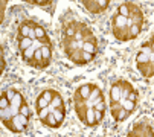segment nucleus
Instances as JSON below:
<instances>
[{
	"instance_id": "nucleus-1",
	"label": "nucleus",
	"mask_w": 154,
	"mask_h": 137,
	"mask_svg": "<svg viewBox=\"0 0 154 137\" xmlns=\"http://www.w3.org/2000/svg\"><path fill=\"white\" fill-rule=\"evenodd\" d=\"M121 96H122V88H121V81L115 82L110 88V102H121Z\"/></svg>"
},
{
	"instance_id": "nucleus-2",
	"label": "nucleus",
	"mask_w": 154,
	"mask_h": 137,
	"mask_svg": "<svg viewBox=\"0 0 154 137\" xmlns=\"http://www.w3.org/2000/svg\"><path fill=\"white\" fill-rule=\"evenodd\" d=\"M112 26H113V29L125 28V26H128V18L122 17V15L116 11V12L113 14V17H112Z\"/></svg>"
},
{
	"instance_id": "nucleus-3",
	"label": "nucleus",
	"mask_w": 154,
	"mask_h": 137,
	"mask_svg": "<svg viewBox=\"0 0 154 137\" xmlns=\"http://www.w3.org/2000/svg\"><path fill=\"white\" fill-rule=\"evenodd\" d=\"M113 35L116 37L118 41H127V40H130V26L113 29Z\"/></svg>"
},
{
	"instance_id": "nucleus-4",
	"label": "nucleus",
	"mask_w": 154,
	"mask_h": 137,
	"mask_svg": "<svg viewBox=\"0 0 154 137\" xmlns=\"http://www.w3.org/2000/svg\"><path fill=\"white\" fill-rule=\"evenodd\" d=\"M92 88H93V85L92 84H85V85H81L78 90H76V95H79L84 101H89V98H90V93H92Z\"/></svg>"
},
{
	"instance_id": "nucleus-5",
	"label": "nucleus",
	"mask_w": 154,
	"mask_h": 137,
	"mask_svg": "<svg viewBox=\"0 0 154 137\" xmlns=\"http://www.w3.org/2000/svg\"><path fill=\"white\" fill-rule=\"evenodd\" d=\"M12 122H14V123L18 126V129H20V131H23V129L28 126L29 117L23 116V114H17V116H14V117H12Z\"/></svg>"
},
{
	"instance_id": "nucleus-6",
	"label": "nucleus",
	"mask_w": 154,
	"mask_h": 137,
	"mask_svg": "<svg viewBox=\"0 0 154 137\" xmlns=\"http://www.w3.org/2000/svg\"><path fill=\"white\" fill-rule=\"evenodd\" d=\"M81 3L84 5V8H85L87 11H90V12H93V14L101 12L99 5H98V0H82Z\"/></svg>"
},
{
	"instance_id": "nucleus-7",
	"label": "nucleus",
	"mask_w": 154,
	"mask_h": 137,
	"mask_svg": "<svg viewBox=\"0 0 154 137\" xmlns=\"http://www.w3.org/2000/svg\"><path fill=\"white\" fill-rule=\"evenodd\" d=\"M137 68L142 72L143 76H152L154 75V62H146V64H137Z\"/></svg>"
},
{
	"instance_id": "nucleus-8",
	"label": "nucleus",
	"mask_w": 154,
	"mask_h": 137,
	"mask_svg": "<svg viewBox=\"0 0 154 137\" xmlns=\"http://www.w3.org/2000/svg\"><path fill=\"white\" fill-rule=\"evenodd\" d=\"M32 43H34V40H31V38H20L18 37V50H20V53H23L25 50L32 47Z\"/></svg>"
},
{
	"instance_id": "nucleus-9",
	"label": "nucleus",
	"mask_w": 154,
	"mask_h": 137,
	"mask_svg": "<svg viewBox=\"0 0 154 137\" xmlns=\"http://www.w3.org/2000/svg\"><path fill=\"white\" fill-rule=\"evenodd\" d=\"M87 126H96L98 122H96V117H95V111L93 108H89L85 113V122H84Z\"/></svg>"
},
{
	"instance_id": "nucleus-10",
	"label": "nucleus",
	"mask_w": 154,
	"mask_h": 137,
	"mask_svg": "<svg viewBox=\"0 0 154 137\" xmlns=\"http://www.w3.org/2000/svg\"><path fill=\"white\" fill-rule=\"evenodd\" d=\"M75 110H76V116H78V119H79L81 122H85V113H87V110H89V108L85 107V102H82L81 105L76 102Z\"/></svg>"
},
{
	"instance_id": "nucleus-11",
	"label": "nucleus",
	"mask_w": 154,
	"mask_h": 137,
	"mask_svg": "<svg viewBox=\"0 0 154 137\" xmlns=\"http://www.w3.org/2000/svg\"><path fill=\"white\" fill-rule=\"evenodd\" d=\"M70 59H72L76 65H84V64H85V61H84V58H82V49L75 50V52L70 55Z\"/></svg>"
},
{
	"instance_id": "nucleus-12",
	"label": "nucleus",
	"mask_w": 154,
	"mask_h": 137,
	"mask_svg": "<svg viewBox=\"0 0 154 137\" xmlns=\"http://www.w3.org/2000/svg\"><path fill=\"white\" fill-rule=\"evenodd\" d=\"M121 88H122V96H121V99H127L128 95L134 90L133 87H131V84L127 82V81H121Z\"/></svg>"
},
{
	"instance_id": "nucleus-13",
	"label": "nucleus",
	"mask_w": 154,
	"mask_h": 137,
	"mask_svg": "<svg viewBox=\"0 0 154 137\" xmlns=\"http://www.w3.org/2000/svg\"><path fill=\"white\" fill-rule=\"evenodd\" d=\"M82 50L84 52H89L92 55H96V41H85L82 43Z\"/></svg>"
},
{
	"instance_id": "nucleus-14",
	"label": "nucleus",
	"mask_w": 154,
	"mask_h": 137,
	"mask_svg": "<svg viewBox=\"0 0 154 137\" xmlns=\"http://www.w3.org/2000/svg\"><path fill=\"white\" fill-rule=\"evenodd\" d=\"M51 107V104L48 102V99L45 98V95H40L38 98H37V111L38 110H43V108H49Z\"/></svg>"
},
{
	"instance_id": "nucleus-15",
	"label": "nucleus",
	"mask_w": 154,
	"mask_h": 137,
	"mask_svg": "<svg viewBox=\"0 0 154 137\" xmlns=\"http://www.w3.org/2000/svg\"><path fill=\"white\" fill-rule=\"evenodd\" d=\"M43 125L51 126V128H58V126H60V123L57 122V119H55V116H54V111H52V113H49L48 119H46L45 122H43Z\"/></svg>"
},
{
	"instance_id": "nucleus-16",
	"label": "nucleus",
	"mask_w": 154,
	"mask_h": 137,
	"mask_svg": "<svg viewBox=\"0 0 154 137\" xmlns=\"http://www.w3.org/2000/svg\"><path fill=\"white\" fill-rule=\"evenodd\" d=\"M121 105H122V108L127 110L128 113H133L134 108H136V102H131V101H128V99H121Z\"/></svg>"
},
{
	"instance_id": "nucleus-17",
	"label": "nucleus",
	"mask_w": 154,
	"mask_h": 137,
	"mask_svg": "<svg viewBox=\"0 0 154 137\" xmlns=\"http://www.w3.org/2000/svg\"><path fill=\"white\" fill-rule=\"evenodd\" d=\"M31 29H32V28H29V25H21L20 29H18V37H20V38H29Z\"/></svg>"
},
{
	"instance_id": "nucleus-18",
	"label": "nucleus",
	"mask_w": 154,
	"mask_h": 137,
	"mask_svg": "<svg viewBox=\"0 0 154 137\" xmlns=\"http://www.w3.org/2000/svg\"><path fill=\"white\" fill-rule=\"evenodd\" d=\"M99 96H102V91H101V88L98 87V85H93V88H92V93H90V98H89V102L92 104L93 101H96Z\"/></svg>"
},
{
	"instance_id": "nucleus-19",
	"label": "nucleus",
	"mask_w": 154,
	"mask_h": 137,
	"mask_svg": "<svg viewBox=\"0 0 154 137\" xmlns=\"http://www.w3.org/2000/svg\"><path fill=\"white\" fill-rule=\"evenodd\" d=\"M118 12H119L122 17H125V18H130V6H128V3H122V5H119V8H118Z\"/></svg>"
},
{
	"instance_id": "nucleus-20",
	"label": "nucleus",
	"mask_w": 154,
	"mask_h": 137,
	"mask_svg": "<svg viewBox=\"0 0 154 137\" xmlns=\"http://www.w3.org/2000/svg\"><path fill=\"white\" fill-rule=\"evenodd\" d=\"M128 111L127 110H124V108H121L119 111H118V114H116V116H115V120L116 122H122V120H125L127 117H128Z\"/></svg>"
},
{
	"instance_id": "nucleus-21",
	"label": "nucleus",
	"mask_w": 154,
	"mask_h": 137,
	"mask_svg": "<svg viewBox=\"0 0 154 137\" xmlns=\"http://www.w3.org/2000/svg\"><path fill=\"white\" fill-rule=\"evenodd\" d=\"M41 53H43V59H46V61H51V56H52V53H51V47L49 46H41Z\"/></svg>"
},
{
	"instance_id": "nucleus-22",
	"label": "nucleus",
	"mask_w": 154,
	"mask_h": 137,
	"mask_svg": "<svg viewBox=\"0 0 154 137\" xmlns=\"http://www.w3.org/2000/svg\"><path fill=\"white\" fill-rule=\"evenodd\" d=\"M43 95H45V98L48 99V102H49V104H52L54 98H55L58 93H57L55 90H45V91H43Z\"/></svg>"
},
{
	"instance_id": "nucleus-23",
	"label": "nucleus",
	"mask_w": 154,
	"mask_h": 137,
	"mask_svg": "<svg viewBox=\"0 0 154 137\" xmlns=\"http://www.w3.org/2000/svg\"><path fill=\"white\" fill-rule=\"evenodd\" d=\"M9 107H11V101L8 99V96H6L5 93H2V99H0V108L6 110V108H9Z\"/></svg>"
},
{
	"instance_id": "nucleus-24",
	"label": "nucleus",
	"mask_w": 154,
	"mask_h": 137,
	"mask_svg": "<svg viewBox=\"0 0 154 137\" xmlns=\"http://www.w3.org/2000/svg\"><path fill=\"white\" fill-rule=\"evenodd\" d=\"M140 26H137V25H131L130 26V38H136L139 34H140Z\"/></svg>"
},
{
	"instance_id": "nucleus-25",
	"label": "nucleus",
	"mask_w": 154,
	"mask_h": 137,
	"mask_svg": "<svg viewBox=\"0 0 154 137\" xmlns=\"http://www.w3.org/2000/svg\"><path fill=\"white\" fill-rule=\"evenodd\" d=\"M34 31H35V35H37V40H38V41L48 35V34H46V31L43 29L41 26H35V28H34Z\"/></svg>"
},
{
	"instance_id": "nucleus-26",
	"label": "nucleus",
	"mask_w": 154,
	"mask_h": 137,
	"mask_svg": "<svg viewBox=\"0 0 154 137\" xmlns=\"http://www.w3.org/2000/svg\"><path fill=\"white\" fill-rule=\"evenodd\" d=\"M49 108H43V110H38V117H40V120L41 122H45L46 119H48V116H49Z\"/></svg>"
},
{
	"instance_id": "nucleus-27",
	"label": "nucleus",
	"mask_w": 154,
	"mask_h": 137,
	"mask_svg": "<svg viewBox=\"0 0 154 137\" xmlns=\"http://www.w3.org/2000/svg\"><path fill=\"white\" fill-rule=\"evenodd\" d=\"M20 114H23V116H26V117H31V114H32V113H31V110H29V105H28L26 102H25L23 105L20 107Z\"/></svg>"
},
{
	"instance_id": "nucleus-28",
	"label": "nucleus",
	"mask_w": 154,
	"mask_h": 137,
	"mask_svg": "<svg viewBox=\"0 0 154 137\" xmlns=\"http://www.w3.org/2000/svg\"><path fill=\"white\" fill-rule=\"evenodd\" d=\"M54 116H55V119H57V122L61 125L63 122H64V117H66V113H61V111H58V110H54Z\"/></svg>"
},
{
	"instance_id": "nucleus-29",
	"label": "nucleus",
	"mask_w": 154,
	"mask_h": 137,
	"mask_svg": "<svg viewBox=\"0 0 154 137\" xmlns=\"http://www.w3.org/2000/svg\"><path fill=\"white\" fill-rule=\"evenodd\" d=\"M61 105H64V104H63V99H61V96H60V93H58V95L54 98L51 107H54V110H55V108H58V107H61Z\"/></svg>"
},
{
	"instance_id": "nucleus-30",
	"label": "nucleus",
	"mask_w": 154,
	"mask_h": 137,
	"mask_svg": "<svg viewBox=\"0 0 154 137\" xmlns=\"http://www.w3.org/2000/svg\"><path fill=\"white\" fill-rule=\"evenodd\" d=\"M75 32H76V31H75L73 26H67V28L64 29V37H66V38H67V37H69V38H73V37H75Z\"/></svg>"
},
{
	"instance_id": "nucleus-31",
	"label": "nucleus",
	"mask_w": 154,
	"mask_h": 137,
	"mask_svg": "<svg viewBox=\"0 0 154 137\" xmlns=\"http://www.w3.org/2000/svg\"><path fill=\"white\" fill-rule=\"evenodd\" d=\"M29 3H35L38 6H46V5L54 3V2H51V0H29Z\"/></svg>"
},
{
	"instance_id": "nucleus-32",
	"label": "nucleus",
	"mask_w": 154,
	"mask_h": 137,
	"mask_svg": "<svg viewBox=\"0 0 154 137\" xmlns=\"http://www.w3.org/2000/svg\"><path fill=\"white\" fill-rule=\"evenodd\" d=\"M5 95L8 96V99H9V101H12V99L15 98V95H17V91H15L14 88H8V90L5 91Z\"/></svg>"
},
{
	"instance_id": "nucleus-33",
	"label": "nucleus",
	"mask_w": 154,
	"mask_h": 137,
	"mask_svg": "<svg viewBox=\"0 0 154 137\" xmlns=\"http://www.w3.org/2000/svg\"><path fill=\"white\" fill-rule=\"evenodd\" d=\"M98 5H99V9H101V11H105V9L108 8L110 2H108V0H98Z\"/></svg>"
},
{
	"instance_id": "nucleus-34",
	"label": "nucleus",
	"mask_w": 154,
	"mask_h": 137,
	"mask_svg": "<svg viewBox=\"0 0 154 137\" xmlns=\"http://www.w3.org/2000/svg\"><path fill=\"white\" fill-rule=\"evenodd\" d=\"M137 98H139V95H137V91L136 90H133V91H131V93L128 95V101H131V102H137Z\"/></svg>"
},
{
	"instance_id": "nucleus-35",
	"label": "nucleus",
	"mask_w": 154,
	"mask_h": 137,
	"mask_svg": "<svg viewBox=\"0 0 154 137\" xmlns=\"http://www.w3.org/2000/svg\"><path fill=\"white\" fill-rule=\"evenodd\" d=\"M93 111H95V117H96V122L99 123V122L104 119V111H99V110H95V108H93Z\"/></svg>"
},
{
	"instance_id": "nucleus-36",
	"label": "nucleus",
	"mask_w": 154,
	"mask_h": 137,
	"mask_svg": "<svg viewBox=\"0 0 154 137\" xmlns=\"http://www.w3.org/2000/svg\"><path fill=\"white\" fill-rule=\"evenodd\" d=\"M34 59L35 61H41L43 62V53H41V49H35V56H34Z\"/></svg>"
},
{
	"instance_id": "nucleus-37",
	"label": "nucleus",
	"mask_w": 154,
	"mask_h": 137,
	"mask_svg": "<svg viewBox=\"0 0 154 137\" xmlns=\"http://www.w3.org/2000/svg\"><path fill=\"white\" fill-rule=\"evenodd\" d=\"M93 56H95V55H92V53H89V52H84V50H82V58H84V61H85V62L92 61V59H93Z\"/></svg>"
},
{
	"instance_id": "nucleus-38",
	"label": "nucleus",
	"mask_w": 154,
	"mask_h": 137,
	"mask_svg": "<svg viewBox=\"0 0 154 137\" xmlns=\"http://www.w3.org/2000/svg\"><path fill=\"white\" fill-rule=\"evenodd\" d=\"M92 108L99 110V111H105V102H99V104H96V105H95V107H92Z\"/></svg>"
},
{
	"instance_id": "nucleus-39",
	"label": "nucleus",
	"mask_w": 154,
	"mask_h": 137,
	"mask_svg": "<svg viewBox=\"0 0 154 137\" xmlns=\"http://www.w3.org/2000/svg\"><path fill=\"white\" fill-rule=\"evenodd\" d=\"M99 102H105V101H104V96H99L96 101H93V102H92V107H95V105H96V104H99Z\"/></svg>"
},
{
	"instance_id": "nucleus-40",
	"label": "nucleus",
	"mask_w": 154,
	"mask_h": 137,
	"mask_svg": "<svg viewBox=\"0 0 154 137\" xmlns=\"http://www.w3.org/2000/svg\"><path fill=\"white\" fill-rule=\"evenodd\" d=\"M29 38H31V40H37V35H35V31H34V28L31 29V34H29Z\"/></svg>"
},
{
	"instance_id": "nucleus-41",
	"label": "nucleus",
	"mask_w": 154,
	"mask_h": 137,
	"mask_svg": "<svg viewBox=\"0 0 154 137\" xmlns=\"http://www.w3.org/2000/svg\"><path fill=\"white\" fill-rule=\"evenodd\" d=\"M5 65H6V62H5V56L2 55V70H5Z\"/></svg>"
},
{
	"instance_id": "nucleus-42",
	"label": "nucleus",
	"mask_w": 154,
	"mask_h": 137,
	"mask_svg": "<svg viewBox=\"0 0 154 137\" xmlns=\"http://www.w3.org/2000/svg\"><path fill=\"white\" fill-rule=\"evenodd\" d=\"M149 44H151V50H152V53H154V38L151 40V43H149Z\"/></svg>"
},
{
	"instance_id": "nucleus-43",
	"label": "nucleus",
	"mask_w": 154,
	"mask_h": 137,
	"mask_svg": "<svg viewBox=\"0 0 154 137\" xmlns=\"http://www.w3.org/2000/svg\"><path fill=\"white\" fill-rule=\"evenodd\" d=\"M128 137H134V135H133V134H128Z\"/></svg>"
}]
</instances>
